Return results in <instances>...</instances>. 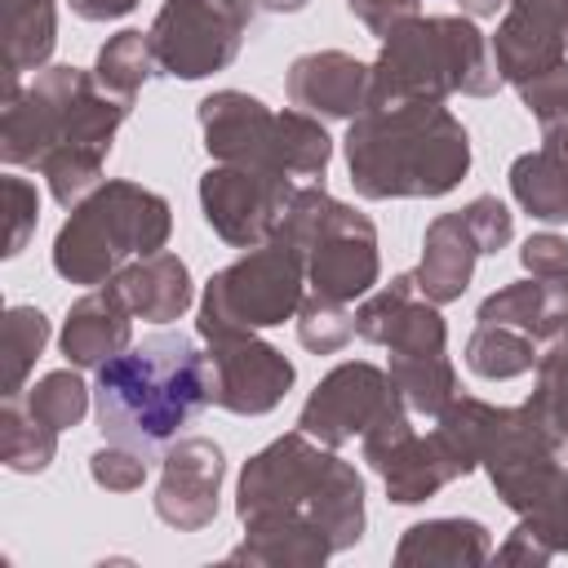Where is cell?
Here are the masks:
<instances>
[{"label": "cell", "mask_w": 568, "mask_h": 568, "mask_svg": "<svg viewBox=\"0 0 568 568\" xmlns=\"http://www.w3.org/2000/svg\"><path fill=\"white\" fill-rule=\"evenodd\" d=\"M209 346V404L235 417H266L297 382L293 359L253 328L204 333Z\"/></svg>", "instance_id": "obj_13"}, {"label": "cell", "mask_w": 568, "mask_h": 568, "mask_svg": "<svg viewBox=\"0 0 568 568\" xmlns=\"http://www.w3.org/2000/svg\"><path fill=\"white\" fill-rule=\"evenodd\" d=\"M541 359V346L506 324H475L466 337V368L484 382H510L532 373Z\"/></svg>", "instance_id": "obj_31"}, {"label": "cell", "mask_w": 568, "mask_h": 568, "mask_svg": "<svg viewBox=\"0 0 568 568\" xmlns=\"http://www.w3.org/2000/svg\"><path fill=\"white\" fill-rule=\"evenodd\" d=\"M395 568H475L493 559V532L466 515L408 524L395 546Z\"/></svg>", "instance_id": "obj_23"}, {"label": "cell", "mask_w": 568, "mask_h": 568, "mask_svg": "<svg viewBox=\"0 0 568 568\" xmlns=\"http://www.w3.org/2000/svg\"><path fill=\"white\" fill-rule=\"evenodd\" d=\"M457 9L479 22V18H497V13L506 9V0H457Z\"/></svg>", "instance_id": "obj_45"}, {"label": "cell", "mask_w": 568, "mask_h": 568, "mask_svg": "<svg viewBox=\"0 0 568 568\" xmlns=\"http://www.w3.org/2000/svg\"><path fill=\"white\" fill-rule=\"evenodd\" d=\"M386 373H390L399 399L408 404V413L439 417L457 399V368H453L448 351H439V355H390Z\"/></svg>", "instance_id": "obj_30"}, {"label": "cell", "mask_w": 568, "mask_h": 568, "mask_svg": "<svg viewBox=\"0 0 568 568\" xmlns=\"http://www.w3.org/2000/svg\"><path fill=\"white\" fill-rule=\"evenodd\" d=\"M493 62L501 84H524L568 62V0H506L497 22Z\"/></svg>", "instance_id": "obj_18"}, {"label": "cell", "mask_w": 568, "mask_h": 568, "mask_svg": "<svg viewBox=\"0 0 568 568\" xmlns=\"http://www.w3.org/2000/svg\"><path fill=\"white\" fill-rule=\"evenodd\" d=\"M515 93H519L524 111H528L541 129L568 120V62L555 67V71H541V75H532V80H524V84H515Z\"/></svg>", "instance_id": "obj_39"}, {"label": "cell", "mask_w": 568, "mask_h": 568, "mask_svg": "<svg viewBox=\"0 0 568 568\" xmlns=\"http://www.w3.org/2000/svg\"><path fill=\"white\" fill-rule=\"evenodd\" d=\"M462 213H466V222H470V231H475L484 257H488V253H501V248L515 240V213H510L497 195H475Z\"/></svg>", "instance_id": "obj_40"}, {"label": "cell", "mask_w": 568, "mask_h": 568, "mask_svg": "<svg viewBox=\"0 0 568 568\" xmlns=\"http://www.w3.org/2000/svg\"><path fill=\"white\" fill-rule=\"evenodd\" d=\"M288 244L306 253V288L328 302H359L373 293L382 275L377 257V226L355 204L324 191V182L297 186L280 231Z\"/></svg>", "instance_id": "obj_9"}, {"label": "cell", "mask_w": 568, "mask_h": 568, "mask_svg": "<svg viewBox=\"0 0 568 568\" xmlns=\"http://www.w3.org/2000/svg\"><path fill=\"white\" fill-rule=\"evenodd\" d=\"M293 191L297 186L288 173L213 160V169L200 173V213L222 244L257 248L280 231Z\"/></svg>", "instance_id": "obj_12"}, {"label": "cell", "mask_w": 568, "mask_h": 568, "mask_svg": "<svg viewBox=\"0 0 568 568\" xmlns=\"http://www.w3.org/2000/svg\"><path fill=\"white\" fill-rule=\"evenodd\" d=\"M475 324H506L519 328L524 337H532L537 346L555 342L559 328L568 324V275L555 280H515L497 293H488L475 311Z\"/></svg>", "instance_id": "obj_22"}, {"label": "cell", "mask_w": 568, "mask_h": 568, "mask_svg": "<svg viewBox=\"0 0 568 568\" xmlns=\"http://www.w3.org/2000/svg\"><path fill=\"white\" fill-rule=\"evenodd\" d=\"M351 18H359L377 40H386L399 22L417 18L422 13V0H346Z\"/></svg>", "instance_id": "obj_42"}, {"label": "cell", "mask_w": 568, "mask_h": 568, "mask_svg": "<svg viewBox=\"0 0 568 568\" xmlns=\"http://www.w3.org/2000/svg\"><path fill=\"white\" fill-rule=\"evenodd\" d=\"M359 453L364 462L377 470L386 497L395 506H417V501H430L439 488H448L457 475L453 466L444 462V453L435 448L430 435H417L413 430V413L408 404H390L364 435H359Z\"/></svg>", "instance_id": "obj_15"}, {"label": "cell", "mask_w": 568, "mask_h": 568, "mask_svg": "<svg viewBox=\"0 0 568 568\" xmlns=\"http://www.w3.org/2000/svg\"><path fill=\"white\" fill-rule=\"evenodd\" d=\"M80 22H115L138 9V0H67Z\"/></svg>", "instance_id": "obj_44"}, {"label": "cell", "mask_w": 568, "mask_h": 568, "mask_svg": "<svg viewBox=\"0 0 568 568\" xmlns=\"http://www.w3.org/2000/svg\"><path fill=\"white\" fill-rule=\"evenodd\" d=\"M89 395H93V386H84V377H80L75 364H71V368H53V373H44L36 386L22 390L27 408H31L40 422H49L53 430L80 426L84 413H89Z\"/></svg>", "instance_id": "obj_34"}, {"label": "cell", "mask_w": 568, "mask_h": 568, "mask_svg": "<svg viewBox=\"0 0 568 568\" xmlns=\"http://www.w3.org/2000/svg\"><path fill=\"white\" fill-rule=\"evenodd\" d=\"M510 195L532 222H546V226L568 222V160L546 146L524 151L510 164Z\"/></svg>", "instance_id": "obj_28"}, {"label": "cell", "mask_w": 568, "mask_h": 568, "mask_svg": "<svg viewBox=\"0 0 568 568\" xmlns=\"http://www.w3.org/2000/svg\"><path fill=\"white\" fill-rule=\"evenodd\" d=\"M58 457V430L40 422L22 395H0V462L13 475H44Z\"/></svg>", "instance_id": "obj_29"}, {"label": "cell", "mask_w": 568, "mask_h": 568, "mask_svg": "<svg viewBox=\"0 0 568 568\" xmlns=\"http://www.w3.org/2000/svg\"><path fill=\"white\" fill-rule=\"evenodd\" d=\"M311 0H257V9H266V13H297V9H306Z\"/></svg>", "instance_id": "obj_47"}, {"label": "cell", "mask_w": 568, "mask_h": 568, "mask_svg": "<svg viewBox=\"0 0 568 568\" xmlns=\"http://www.w3.org/2000/svg\"><path fill=\"white\" fill-rule=\"evenodd\" d=\"M351 337H355V311L306 293V302L297 306V342L311 355H337V351H346Z\"/></svg>", "instance_id": "obj_35"}, {"label": "cell", "mask_w": 568, "mask_h": 568, "mask_svg": "<svg viewBox=\"0 0 568 568\" xmlns=\"http://www.w3.org/2000/svg\"><path fill=\"white\" fill-rule=\"evenodd\" d=\"M541 146L568 160V120H559V124H550V129H541Z\"/></svg>", "instance_id": "obj_46"}, {"label": "cell", "mask_w": 568, "mask_h": 568, "mask_svg": "<svg viewBox=\"0 0 568 568\" xmlns=\"http://www.w3.org/2000/svg\"><path fill=\"white\" fill-rule=\"evenodd\" d=\"M0 200H4V257H18L27 248V240L36 235V222H40V191L36 182L18 178V173H4L0 178Z\"/></svg>", "instance_id": "obj_37"}, {"label": "cell", "mask_w": 568, "mask_h": 568, "mask_svg": "<svg viewBox=\"0 0 568 568\" xmlns=\"http://www.w3.org/2000/svg\"><path fill=\"white\" fill-rule=\"evenodd\" d=\"M479 240L466 222V213H439L426 222V235H422V262H417V288L422 297H430L435 306H448V302H462V293L470 288V275H475V262H479Z\"/></svg>", "instance_id": "obj_21"}, {"label": "cell", "mask_w": 568, "mask_h": 568, "mask_svg": "<svg viewBox=\"0 0 568 568\" xmlns=\"http://www.w3.org/2000/svg\"><path fill=\"white\" fill-rule=\"evenodd\" d=\"M0 36H4V75L44 71L58 44L53 0H0Z\"/></svg>", "instance_id": "obj_26"}, {"label": "cell", "mask_w": 568, "mask_h": 568, "mask_svg": "<svg viewBox=\"0 0 568 568\" xmlns=\"http://www.w3.org/2000/svg\"><path fill=\"white\" fill-rule=\"evenodd\" d=\"M519 262H524V271L537 275V280L568 275V240L555 235V231H532V235L519 244Z\"/></svg>", "instance_id": "obj_41"}, {"label": "cell", "mask_w": 568, "mask_h": 568, "mask_svg": "<svg viewBox=\"0 0 568 568\" xmlns=\"http://www.w3.org/2000/svg\"><path fill=\"white\" fill-rule=\"evenodd\" d=\"M528 404L568 439V333L546 342L537 359V390L528 395Z\"/></svg>", "instance_id": "obj_36"}, {"label": "cell", "mask_w": 568, "mask_h": 568, "mask_svg": "<svg viewBox=\"0 0 568 568\" xmlns=\"http://www.w3.org/2000/svg\"><path fill=\"white\" fill-rule=\"evenodd\" d=\"M368 67V102H448L453 93L493 98L501 89L493 44L466 13H417L399 22Z\"/></svg>", "instance_id": "obj_5"}, {"label": "cell", "mask_w": 568, "mask_h": 568, "mask_svg": "<svg viewBox=\"0 0 568 568\" xmlns=\"http://www.w3.org/2000/svg\"><path fill=\"white\" fill-rule=\"evenodd\" d=\"M342 146L359 200H439L470 173V133L444 102H368Z\"/></svg>", "instance_id": "obj_2"}, {"label": "cell", "mask_w": 568, "mask_h": 568, "mask_svg": "<svg viewBox=\"0 0 568 568\" xmlns=\"http://www.w3.org/2000/svg\"><path fill=\"white\" fill-rule=\"evenodd\" d=\"M204 151L217 164H248L275 169L288 178H320L333 160V138L320 115L311 111H271L262 98L244 89H217L195 106Z\"/></svg>", "instance_id": "obj_8"}, {"label": "cell", "mask_w": 568, "mask_h": 568, "mask_svg": "<svg viewBox=\"0 0 568 568\" xmlns=\"http://www.w3.org/2000/svg\"><path fill=\"white\" fill-rule=\"evenodd\" d=\"M226 479V453L209 435H178L164 444L160 484H155V519L178 532H200L217 519V497Z\"/></svg>", "instance_id": "obj_16"}, {"label": "cell", "mask_w": 568, "mask_h": 568, "mask_svg": "<svg viewBox=\"0 0 568 568\" xmlns=\"http://www.w3.org/2000/svg\"><path fill=\"white\" fill-rule=\"evenodd\" d=\"M355 337L386 346L390 355H439L448 351V324L430 297H422L417 275L404 271L355 306Z\"/></svg>", "instance_id": "obj_17"}, {"label": "cell", "mask_w": 568, "mask_h": 568, "mask_svg": "<svg viewBox=\"0 0 568 568\" xmlns=\"http://www.w3.org/2000/svg\"><path fill=\"white\" fill-rule=\"evenodd\" d=\"M133 102L106 93L84 67H44L27 84L4 75L0 102V160L9 169H40L49 195L75 209L102 186L106 155Z\"/></svg>", "instance_id": "obj_1"}, {"label": "cell", "mask_w": 568, "mask_h": 568, "mask_svg": "<svg viewBox=\"0 0 568 568\" xmlns=\"http://www.w3.org/2000/svg\"><path fill=\"white\" fill-rule=\"evenodd\" d=\"M555 555L524 528V524H515L510 528V537L497 546V564H528V568H541V564H550Z\"/></svg>", "instance_id": "obj_43"}, {"label": "cell", "mask_w": 568, "mask_h": 568, "mask_svg": "<svg viewBox=\"0 0 568 568\" xmlns=\"http://www.w3.org/2000/svg\"><path fill=\"white\" fill-rule=\"evenodd\" d=\"M235 515L240 524L253 515H297L328 532L333 550L359 546L368 528L364 510V479L337 448L311 439L306 430H288L257 448L235 484Z\"/></svg>", "instance_id": "obj_4"}, {"label": "cell", "mask_w": 568, "mask_h": 568, "mask_svg": "<svg viewBox=\"0 0 568 568\" xmlns=\"http://www.w3.org/2000/svg\"><path fill=\"white\" fill-rule=\"evenodd\" d=\"M155 71H160V67H155V53H151V36H146V31H133V27L115 31V36L98 49V62H93V80H98L106 93L124 98V102H138L142 84H146Z\"/></svg>", "instance_id": "obj_32"}, {"label": "cell", "mask_w": 568, "mask_h": 568, "mask_svg": "<svg viewBox=\"0 0 568 568\" xmlns=\"http://www.w3.org/2000/svg\"><path fill=\"white\" fill-rule=\"evenodd\" d=\"M390 404H399L390 373L368 359H346L315 382V390L306 395V404L297 413V430H306L311 439H320L328 448H342V444L359 439Z\"/></svg>", "instance_id": "obj_14"}, {"label": "cell", "mask_w": 568, "mask_h": 568, "mask_svg": "<svg viewBox=\"0 0 568 568\" xmlns=\"http://www.w3.org/2000/svg\"><path fill=\"white\" fill-rule=\"evenodd\" d=\"M333 550L328 532L297 515H253L244 519V541L226 550L231 564H266V568H315Z\"/></svg>", "instance_id": "obj_25"}, {"label": "cell", "mask_w": 568, "mask_h": 568, "mask_svg": "<svg viewBox=\"0 0 568 568\" xmlns=\"http://www.w3.org/2000/svg\"><path fill=\"white\" fill-rule=\"evenodd\" d=\"M93 413L102 439L164 448L209 404V351L186 333H151L93 368Z\"/></svg>", "instance_id": "obj_3"}, {"label": "cell", "mask_w": 568, "mask_h": 568, "mask_svg": "<svg viewBox=\"0 0 568 568\" xmlns=\"http://www.w3.org/2000/svg\"><path fill=\"white\" fill-rule=\"evenodd\" d=\"M111 284L124 293L129 311H133L138 320H146V324H173V320H182V315L191 311V302H195L191 266H186L178 253H169V248L146 253V257H133Z\"/></svg>", "instance_id": "obj_24"}, {"label": "cell", "mask_w": 568, "mask_h": 568, "mask_svg": "<svg viewBox=\"0 0 568 568\" xmlns=\"http://www.w3.org/2000/svg\"><path fill=\"white\" fill-rule=\"evenodd\" d=\"M306 293V253L284 235H271L266 244L244 248V257L209 275L195 333L204 337L226 328H275L284 320H297Z\"/></svg>", "instance_id": "obj_10"}, {"label": "cell", "mask_w": 568, "mask_h": 568, "mask_svg": "<svg viewBox=\"0 0 568 568\" xmlns=\"http://www.w3.org/2000/svg\"><path fill=\"white\" fill-rule=\"evenodd\" d=\"M49 346V315L40 306H9L4 311V337H0V359H4V382L0 395H22L36 359Z\"/></svg>", "instance_id": "obj_33"}, {"label": "cell", "mask_w": 568, "mask_h": 568, "mask_svg": "<svg viewBox=\"0 0 568 568\" xmlns=\"http://www.w3.org/2000/svg\"><path fill=\"white\" fill-rule=\"evenodd\" d=\"M257 0H164L151 18L155 67L173 80H204L240 58Z\"/></svg>", "instance_id": "obj_11"}, {"label": "cell", "mask_w": 568, "mask_h": 568, "mask_svg": "<svg viewBox=\"0 0 568 568\" xmlns=\"http://www.w3.org/2000/svg\"><path fill=\"white\" fill-rule=\"evenodd\" d=\"M497 422H501V408L488 404V399H475V395H457V399L435 417L430 439H435V448L444 453V462L453 466L457 479H466V475L479 470L484 448H488Z\"/></svg>", "instance_id": "obj_27"}, {"label": "cell", "mask_w": 568, "mask_h": 568, "mask_svg": "<svg viewBox=\"0 0 568 568\" xmlns=\"http://www.w3.org/2000/svg\"><path fill=\"white\" fill-rule=\"evenodd\" d=\"M173 235V209L160 191L111 178L89 191L53 235V271L67 284L98 288L115 280L133 257L160 253Z\"/></svg>", "instance_id": "obj_6"}, {"label": "cell", "mask_w": 568, "mask_h": 568, "mask_svg": "<svg viewBox=\"0 0 568 568\" xmlns=\"http://www.w3.org/2000/svg\"><path fill=\"white\" fill-rule=\"evenodd\" d=\"M146 470H151L146 466V453L142 448H129V444H115V439H106L102 448L89 453V475L106 493H138L146 484Z\"/></svg>", "instance_id": "obj_38"}, {"label": "cell", "mask_w": 568, "mask_h": 568, "mask_svg": "<svg viewBox=\"0 0 568 568\" xmlns=\"http://www.w3.org/2000/svg\"><path fill=\"white\" fill-rule=\"evenodd\" d=\"M368 84H373V67L346 49L302 53L284 71L288 102L320 120H355L368 106Z\"/></svg>", "instance_id": "obj_19"}, {"label": "cell", "mask_w": 568, "mask_h": 568, "mask_svg": "<svg viewBox=\"0 0 568 568\" xmlns=\"http://www.w3.org/2000/svg\"><path fill=\"white\" fill-rule=\"evenodd\" d=\"M559 333H568V324H564V328H559Z\"/></svg>", "instance_id": "obj_48"}, {"label": "cell", "mask_w": 568, "mask_h": 568, "mask_svg": "<svg viewBox=\"0 0 568 568\" xmlns=\"http://www.w3.org/2000/svg\"><path fill=\"white\" fill-rule=\"evenodd\" d=\"M133 320L138 315L129 311L124 293L106 280V284L89 288L84 297H75L67 306L58 346H62L67 364H75V368H102L111 355H120V351L133 346Z\"/></svg>", "instance_id": "obj_20"}, {"label": "cell", "mask_w": 568, "mask_h": 568, "mask_svg": "<svg viewBox=\"0 0 568 568\" xmlns=\"http://www.w3.org/2000/svg\"><path fill=\"white\" fill-rule=\"evenodd\" d=\"M479 466L501 506H510L550 555H568V439L528 399L501 408Z\"/></svg>", "instance_id": "obj_7"}]
</instances>
